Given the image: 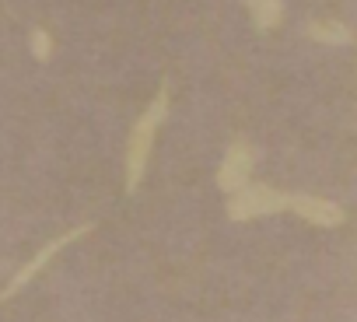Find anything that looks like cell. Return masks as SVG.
Segmentation results:
<instances>
[{
	"label": "cell",
	"instance_id": "6da1fadb",
	"mask_svg": "<svg viewBox=\"0 0 357 322\" xmlns=\"http://www.w3.org/2000/svg\"><path fill=\"white\" fill-rule=\"evenodd\" d=\"M168 102H172V95H168V81H161V88H158V95L151 98V105L137 116V123L130 126V137H126V183H123V190L133 197L137 193V186H140V179H144V172H147V161H151V147H154V133H158V126L165 123V116H168Z\"/></svg>",
	"mask_w": 357,
	"mask_h": 322
},
{
	"label": "cell",
	"instance_id": "7a4b0ae2",
	"mask_svg": "<svg viewBox=\"0 0 357 322\" xmlns=\"http://www.w3.org/2000/svg\"><path fill=\"white\" fill-rule=\"evenodd\" d=\"M287 197L291 193H280L266 183H245L238 193L228 197V217L231 221H256L266 214H280V210H287Z\"/></svg>",
	"mask_w": 357,
	"mask_h": 322
},
{
	"label": "cell",
	"instance_id": "3957f363",
	"mask_svg": "<svg viewBox=\"0 0 357 322\" xmlns=\"http://www.w3.org/2000/svg\"><path fill=\"white\" fill-rule=\"evenodd\" d=\"M91 228H95V224H91V221H84V224H77V228H70V231H63V235L50 238V242H46V245H43V249H39V252H36L29 263H22V266L15 270V277L8 280V287L0 291V301H11V298H15V294H18V291H22V287H25V284H29V280H32V277H36L43 266H46V263H53V259H56V252H60V249H67L70 242L84 238Z\"/></svg>",
	"mask_w": 357,
	"mask_h": 322
},
{
	"label": "cell",
	"instance_id": "277c9868",
	"mask_svg": "<svg viewBox=\"0 0 357 322\" xmlns=\"http://www.w3.org/2000/svg\"><path fill=\"white\" fill-rule=\"evenodd\" d=\"M252 169H256V151L249 140H235L228 151H225V161L218 169V186L231 197L238 193L245 183H252Z\"/></svg>",
	"mask_w": 357,
	"mask_h": 322
},
{
	"label": "cell",
	"instance_id": "5b68a950",
	"mask_svg": "<svg viewBox=\"0 0 357 322\" xmlns=\"http://www.w3.org/2000/svg\"><path fill=\"white\" fill-rule=\"evenodd\" d=\"M287 210H294L298 217H305L315 228H340L347 221V210L340 204L322 200V197H312V193H291L287 197Z\"/></svg>",
	"mask_w": 357,
	"mask_h": 322
},
{
	"label": "cell",
	"instance_id": "8992f818",
	"mask_svg": "<svg viewBox=\"0 0 357 322\" xmlns=\"http://www.w3.org/2000/svg\"><path fill=\"white\" fill-rule=\"evenodd\" d=\"M245 8L259 32H273L284 22V0H245Z\"/></svg>",
	"mask_w": 357,
	"mask_h": 322
},
{
	"label": "cell",
	"instance_id": "52a82bcc",
	"mask_svg": "<svg viewBox=\"0 0 357 322\" xmlns=\"http://www.w3.org/2000/svg\"><path fill=\"white\" fill-rule=\"evenodd\" d=\"M308 39H315V43H322V46H347L354 36H350V29L343 25V22H336V18H315V22H308Z\"/></svg>",
	"mask_w": 357,
	"mask_h": 322
},
{
	"label": "cell",
	"instance_id": "ba28073f",
	"mask_svg": "<svg viewBox=\"0 0 357 322\" xmlns=\"http://www.w3.org/2000/svg\"><path fill=\"white\" fill-rule=\"evenodd\" d=\"M29 43H32V56L36 60H50L53 56V43H50V32L46 29H32V36H29Z\"/></svg>",
	"mask_w": 357,
	"mask_h": 322
},
{
	"label": "cell",
	"instance_id": "9c48e42d",
	"mask_svg": "<svg viewBox=\"0 0 357 322\" xmlns=\"http://www.w3.org/2000/svg\"><path fill=\"white\" fill-rule=\"evenodd\" d=\"M0 270H4V263H0Z\"/></svg>",
	"mask_w": 357,
	"mask_h": 322
}]
</instances>
